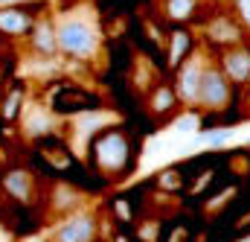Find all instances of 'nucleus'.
<instances>
[{"label": "nucleus", "instance_id": "obj_17", "mask_svg": "<svg viewBox=\"0 0 250 242\" xmlns=\"http://www.w3.org/2000/svg\"><path fill=\"white\" fill-rule=\"evenodd\" d=\"M18 102H21V94H12V99L6 102V108H3V114H6V117H15V111H18L15 105H18Z\"/></svg>", "mask_w": 250, "mask_h": 242}, {"label": "nucleus", "instance_id": "obj_19", "mask_svg": "<svg viewBox=\"0 0 250 242\" xmlns=\"http://www.w3.org/2000/svg\"><path fill=\"white\" fill-rule=\"evenodd\" d=\"M239 242H250V237H245V240H239Z\"/></svg>", "mask_w": 250, "mask_h": 242}, {"label": "nucleus", "instance_id": "obj_13", "mask_svg": "<svg viewBox=\"0 0 250 242\" xmlns=\"http://www.w3.org/2000/svg\"><path fill=\"white\" fill-rule=\"evenodd\" d=\"M198 9V0H169L166 3V18L169 21H187Z\"/></svg>", "mask_w": 250, "mask_h": 242}, {"label": "nucleus", "instance_id": "obj_15", "mask_svg": "<svg viewBox=\"0 0 250 242\" xmlns=\"http://www.w3.org/2000/svg\"><path fill=\"white\" fill-rule=\"evenodd\" d=\"M56 198H59V204H56V201H53V204H56L59 210H64V207H79V195H76L73 190H67V187H59V190H56Z\"/></svg>", "mask_w": 250, "mask_h": 242}, {"label": "nucleus", "instance_id": "obj_14", "mask_svg": "<svg viewBox=\"0 0 250 242\" xmlns=\"http://www.w3.org/2000/svg\"><path fill=\"white\" fill-rule=\"evenodd\" d=\"M187 47H189V38L184 32H175V35H172V47H169V64H178Z\"/></svg>", "mask_w": 250, "mask_h": 242}, {"label": "nucleus", "instance_id": "obj_21", "mask_svg": "<svg viewBox=\"0 0 250 242\" xmlns=\"http://www.w3.org/2000/svg\"><path fill=\"white\" fill-rule=\"evenodd\" d=\"M0 242H3V234H0Z\"/></svg>", "mask_w": 250, "mask_h": 242}, {"label": "nucleus", "instance_id": "obj_7", "mask_svg": "<svg viewBox=\"0 0 250 242\" xmlns=\"http://www.w3.org/2000/svg\"><path fill=\"white\" fill-rule=\"evenodd\" d=\"M32 47L44 56L56 53L59 50V41H56V21H38L32 26Z\"/></svg>", "mask_w": 250, "mask_h": 242}, {"label": "nucleus", "instance_id": "obj_12", "mask_svg": "<svg viewBox=\"0 0 250 242\" xmlns=\"http://www.w3.org/2000/svg\"><path fill=\"white\" fill-rule=\"evenodd\" d=\"M175 97H178V91H172V88L160 85V88L148 97V105H151V111H154V114H163V111H169V108H172Z\"/></svg>", "mask_w": 250, "mask_h": 242}, {"label": "nucleus", "instance_id": "obj_1", "mask_svg": "<svg viewBox=\"0 0 250 242\" xmlns=\"http://www.w3.org/2000/svg\"><path fill=\"white\" fill-rule=\"evenodd\" d=\"M56 41H59V53L73 56V59H90L99 47V32H96V21L87 12H64L56 18Z\"/></svg>", "mask_w": 250, "mask_h": 242}, {"label": "nucleus", "instance_id": "obj_8", "mask_svg": "<svg viewBox=\"0 0 250 242\" xmlns=\"http://www.w3.org/2000/svg\"><path fill=\"white\" fill-rule=\"evenodd\" d=\"M50 114L41 108V105H26L23 108V131L29 134V137H41V134H47L50 131Z\"/></svg>", "mask_w": 250, "mask_h": 242}, {"label": "nucleus", "instance_id": "obj_2", "mask_svg": "<svg viewBox=\"0 0 250 242\" xmlns=\"http://www.w3.org/2000/svg\"><path fill=\"white\" fill-rule=\"evenodd\" d=\"M93 155H96V167L108 175L120 172L125 164H128V140H125L123 131H108L96 140L93 146Z\"/></svg>", "mask_w": 250, "mask_h": 242}, {"label": "nucleus", "instance_id": "obj_11", "mask_svg": "<svg viewBox=\"0 0 250 242\" xmlns=\"http://www.w3.org/2000/svg\"><path fill=\"white\" fill-rule=\"evenodd\" d=\"M209 38L212 41H221V44H236L239 41V26L227 18H215L209 24Z\"/></svg>", "mask_w": 250, "mask_h": 242}, {"label": "nucleus", "instance_id": "obj_10", "mask_svg": "<svg viewBox=\"0 0 250 242\" xmlns=\"http://www.w3.org/2000/svg\"><path fill=\"white\" fill-rule=\"evenodd\" d=\"M29 15H23V12H18V9H12V6H0V29L3 32H12V35H21V32H26L29 29Z\"/></svg>", "mask_w": 250, "mask_h": 242}, {"label": "nucleus", "instance_id": "obj_9", "mask_svg": "<svg viewBox=\"0 0 250 242\" xmlns=\"http://www.w3.org/2000/svg\"><path fill=\"white\" fill-rule=\"evenodd\" d=\"M3 187H6V193L15 195L18 201H29V198H32V175L23 172V169H12V172H6Z\"/></svg>", "mask_w": 250, "mask_h": 242}, {"label": "nucleus", "instance_id": "obj_5", "mask_svg": "<svg viewBox=\"0 0 250 242\" xmlns=\"http://www.w3.org/2000/svg\"><path fill=\"white\" fill-rule=\"evenodd\" d=\"M93 237H96V216L87 210H73L53 231V242H93Z\"/></svg>", "mask_w": 250, "mask_h": 242}, {"label": "nucleus", "instance_id": "obj_20", "mask_svg": "<svg viewBox=\"0 0 250 242\" xmlns=\"http://www.w3.org/2000/svg\"><path fill=\"white\" fill-rule=\"evenodd\" d=\"M117 242H125V240H123V237H120V240H117Z\"/></svg>", "mask_w": 250, "mask_h": 242}, {"label": "nucleus", "instance_id": "obj_6", "mask_svg": "<svg viewBox=\"0 0 250 242\" xmlns=\"http://www.w3.org/2000/svg\"><path fill=\"white\" fill-rule=\"evenodd\" d=\"M224 73L233 79V82H245L250 76V50H245L242 44L230 47L224 53Z\"/></svg>", "mask_w": 250, "mask_h": 242}, {"label": "nucleus", "instance_id": "obj_3", "mask_svg": "<svg viewBox=\"0 0 250 242\" xmlns=\"http://www.w3.org/2000/svg\"><path fill=\"white\" fill-rule=\"evenodd\" d=\"M207 61L201 53H195V56H189L187 64L181 67V73H178V97H181V102L184 105H198V99H201V85H204V73H207Z\"/></svg>", "mask_w": 250, "mask_h": 242}, {"label": "nucleus", "instance_id": "obj_16", "mask_svg": "<svg viewBox=\"0 0 250 242\" xmlns=\"http://www.w3.org/2000/svg\"><path fill=\"white\" fill-rule=\"evenodd\" d=\"M233 6H236L239 21H242V24L250 29V0H233Z\"/></svg>", "mask_w": 250, "mask_h": 242}, {"label": "nucleus", "instance_id": "obj_4", "mask_svg": "<svg viewBox=\"0 0 250 242\" xmlns=\"http://www.w3.org/2000/svg\"><path fill=\"white\" fill-rule=\"evenodd\" d=\"M230 76L218 67H207L204 73V85H201V99L198 105L209 108V111H221L227 102H230Z\"/></svg>", "mask_w": 250, "mask_h": 242}, {"label": "nucleus", "instance_id": "obj_18", "mask_svg": "<svg viewBox=\"0 0 250 242\" xmlns=\"http://www.w3.org/2000/svg\"><path fill=\"white\" fill-rule=\"evenodd\" d=\"M15 3H21V0H0V6H15Z\"/></svg>", "mask_w": 250, "mask_h": 242}]
</instances>
